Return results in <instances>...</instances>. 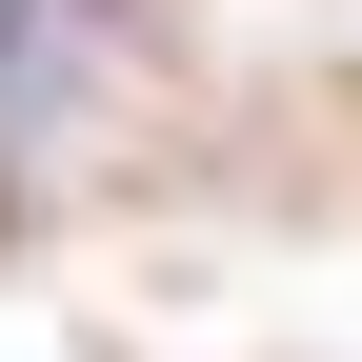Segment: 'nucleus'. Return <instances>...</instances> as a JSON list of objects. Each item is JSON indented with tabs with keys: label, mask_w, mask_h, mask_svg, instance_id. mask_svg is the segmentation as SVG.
Returning a JSON list of instances; mask_svg holds the SVG:
<instances>
[{
	"label": "nucleus",
	"mask_w": 362,
	"mask_h": 362,
	"mask_svg": "<svg viewBox=\"0 0 362 362\" xmlns=\"http://www.w3.org/2000/svg\"><path fill=\"white\" fill-rule=\"evenodd\" d=\"M81 40H101V0H0V121H40V101H81Z\"/></svg>",
	"instance_id": "f257e3e1"
}]
</instances>
